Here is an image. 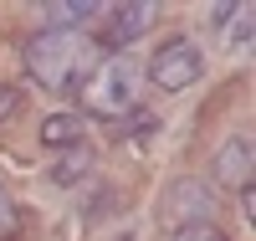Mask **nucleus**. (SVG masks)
Listing matches in <instances>:
<instances>
[{
	"mask_svg": "<svg viewBox=\"0 0 256 241\" xmlns=\"http://www.w3.org/2000/svg\"><path fill=\"white\" fill-rule=\"evenodd\" d=\"M98 67V47L82 31H36L26 41V72L46 93H77Z\"/></svg>",
	"mask_w": 256,
	"mask_h": 241,
	"instance_id": "nucleus-1",
	"label": "nucleus"
},
{
	"mask_svg": "<svg viewBox=\"0 0 256 241\" xmlns=\"http://www.w3.org/2000/svg\"><path fill=\"white\" fill-rule=\"evenodd\" d=\"M138 93H144V62L134 52H118L108 62H98V72L82 82V103L92 108L98 118H123L138 108Z\"/></svg>",
	"mask_w": 256,
	"mask_h": 241,
	"instance_id": "nucleus-2",
	"label": "nucleus"
},
{
	"mask_svg": "<svg viewBox=\"0 0 256 241\" xmlns=\"http://www.w3.org/2000/svg\"><path fill=\"white\" fill-rule=\"evenodd\" d=\"M144 77L154 87H164V93H184V87H195L205 77V57H200V47L190 36H169L164 47L144 62Z\"/></svg>",
	"mask_w": 256,
	"mask_h": 241,
	"instance_id": "nucleus-3",
	"label": "nucleus"
},
{
	"mask_svg": "<svg viewBox=\"0 0 256 241\" xmlns=\"http://www.w3.org/2000/svg\"><path fill=\"white\" fill-rule=\"evenodd\" d=\"M102 26H98V41L102 47H113V52H128L134 41L154 26V6L148 0H123V6H102ZM92 41V47H98Z\"/></svg>",
	"mask_w": 256,
	"mask_h": 241,
	"instance_id": "nucleus-4",
	"label": "nucleus"
},
{
	"mask_svg": "<svg viewBox=\"0 0 256 241\" xmlns=\"http://www.w3.org/2000/svg\"><path fill=\"white\" fill-rule=\"evenodd\" d=\"M164 221H180V226H195V221H210L216 215V190L200 185V180H174L164 190Z\"/></svg>",
	"mask_w": 256,
	"mask_h": 241,
	"instance_id": "nucleus-5",
	"label": "nucleus"
},
{
	"mask_svg": "<svg viewBox=\"0 0 256 241\" xmlns=\"http://www.w3.org/2000/svg\"><path fill=\"white\" fill-rule=\"evenodd\" d=\"M251 174H256V149H251L246 134L216 149V159H210V180H216L220 190H251Z\"/></svg>",
	"mask_w": 256,
	"mask_h": 241,
	"instance_id": "nucleus-6",
	"label": "nucleus"
},
{
	"mask_svg": "<svg viewBox=\"0 0 256 241\" xmlns=\"http://www.w3.org/2000/svg\"><path fill=\"white\" fill-rule=\"evenodd\" d=\"M92 144L88 139H82V144H72V149H62V154H56V164H52V185H82V180H88V174H92Z\"/></svg>",
	"mask_w": 256,
	"mask_h": 241,
	"instance_id": "nucleus-7",
	"label": "nucleus"
},
{
	"mask_svg": "<svg viewBox=\"0 0 256 241\" xmlns=\"http://www.w3.org/2000/svg\"><path fill=\"white\" fill-rule=\"evenodd\" d=\"M41 16L52 21L46 31H77L82 21H98V16H102V6H92V0H46Z\"/></svg>",
	"mask_w": 256,
	"mask_h": 241,
	"instance_id": "nucleus-8",
	"label": "nucleus"
},
{
	"mask_svg": "<svg viewBox=\"0 0 256 241\" xmlns=\"http://www.w3.org/2000/svg\"><path fill=\"white\" fill-rule=\"evenodd\" d=\"M41 144L46 149H72V144H82V118L77 113H52V118H41Z\"/></svg>",
	"mask_w": 256,
	"mask_h": 241,
	"instance_id": "nucleus-9",
	"label": "nucleus"
},
{
	"mask_svg": "<svg viewBox=\"0 0 256 241\" xmlns=\"http://www.w3.org/2000/svg\"><path fill=\"white\" fill-rule=\"evenodd\" d=\"M174 241H226V231H220L216 221H195V226H180Z\"/></svg>",
	"mask_w": 256,
	"mask_h": 241,
	"instance_id": "nucleus-10",
	"label": "nucleus"
},
{
	"mask_svg": "<svg viewBox=\"0 0 256 241\" xmlns=\"http://www.w3.org/2000/svg\"><path fill=\"white\" fill-rule=\"evenodd\" d=\"M16 226H20V210H16V200L6 195V185H0V241H10Z\"/></svg>",
	"mask_w": 256,
	"mask_h": 241,
	"instance_id": "nucleus-11",
	"label": "nucleus"
},
{
	"mask_svg": "<svg viewBox=\"0 0 256 241\" xmlns=\"http://www.w3.org/2000/svg\"><path fill=\"white\" fill-rule=\"evenodd\" d=\"M251 6H236V11H230V41H236V47H246V41H251Z\"/></svg>",
	"mask_w": 256,
	"mask_h": 241,
	"instance_id": "nucleus-12",
	"label": "nucleus"
},
{
	"mask_svg": "<svg viewBox=\"0 0 256 241\" xmlns=\"http://www.w3.org/2000/svg\"><path fill=\"white\" fill-rule=\"evenodd\" d=\"M16 108H20V87H0V123H6Z\"/></svg>",
	"mask_w": 256,
	"mask_h": 241,
	"instance_id": "nucleus-13",
	"label": "nucleus"
},
{
	"mask_svg": "<svg viewBox=\"0 0 256 241\" xmlns=\"http://www.w3.org/2000/svg\"><path fill=\"white\" fill-rule=\"evenodd\" d=\"M230 11H236V6H226V0H220V6H210V26L226 31V26H230Z\"/></svg>",
	"mask_w": 256,
	"mask_h": 241,
	"instance_id": "nucleus-14",
	"label": "nucleus"
}]
</instances>
